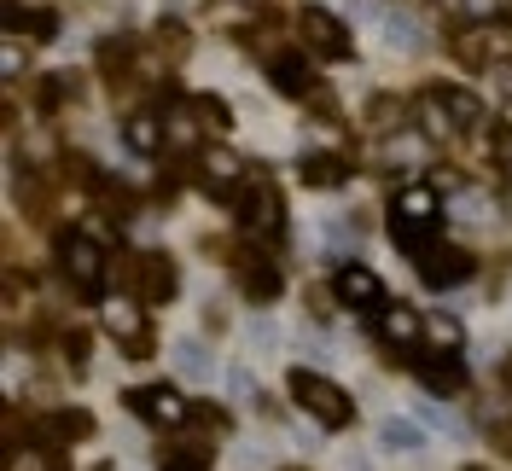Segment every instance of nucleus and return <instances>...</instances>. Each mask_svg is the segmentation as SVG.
<instances>
[{"label":"nucleus","mask_w":512,"mask_h":471,"mask_svg":"<svg viewBox=\"0 0 512 471\" xmlns=\"http://www.w3.org/2000/svg\"><path fill=\"white\" fill-rule=\"evenodd\" d=\"M291 396H297V408L309 413L315 425H326V431H344L355 419V408H350V396L332 384V378H320V373H309V367H291Z\"/></svg>","instance_id":"1"},{"label":"nucleus","mask_w":512,"mask_h":471,"mask_svg":"<svg viewBox=\"0 0 512 471\" xmlns=\"http://www.w3.org/2000/svg\"><path fill=\"white\" fill-rule=\"evenodd\" d=\"M239 216H245V233H251V239H280V233H286V204H280L274 187H251Z\"/></svg>","instance_id":"2"},{"label":"nucleus","mask_w":512,"mask_h":471,"mask_svg":"<svg viewBox=\"0 0 512 471\" xmlns=\"http://www.w3.org/2000/svg\"><path fill=\"white\" fill-rule=\"evenodd\" d=\"M59 262H64V274L82 285V291H99V268H105V262H99V239L70 233V239L59 245Z\"/></svg>","instance_id":"3"},{"label":"nucleus","mask_w":512,"mask_h":471,"mask_svg":"<svg viewBox=\"0 0 512 471\" xmlns=\"http://www.w3.org/2000/svg\"><path fill=\"white\" fill-rule=\"evenodd\" d=\"M332 291H338V303H350V309H373V303H384L379 274L361 268V262H344V268L332 274Z\"/></svg>","instance_id":"4"},{"label":"nucleus","mask_w":512,"mask_h":471,"mask_svg":"<svg viewBox=\"0 0 512 471\" xmlns=\"http://www.w3.org/2000/svg\"><path fill=\"white\" fill-rule=\"evenodd\" d=\"M419 274H425V285H460L472 274V256L454 251V245H425L419 251Z\"/></svg>","instance_id":"5"},{"label":"nucleus","mask_w":512,"mask_h":471,"mask_svg":"<svg viewBox=\"0 0 512 471\" xmlns=\"http://www.w3.org/2000/svg\"><path fill=\"white\" fill-rule=\"evenodd\" d=\"M303 35H309V47H315V53H326V59H350V30H344L338 18H326L320 6H309V12H303Z\"/></svg>","instance_id":"6"},{"label":"nucleus","mask_w":512,"mask_h":471,"mask_svg":"<svg viewBox=\"0 0 512 471\" xmlns=\"http://www.w3.org/2000/svg\"><path fill=\"white\" fill-rule=\"evenodd\" d=\"M379 338H384L390 349H408V344H419V338H425V314L402 309V303H390V309L379 314Z\"/></svg>","instance_id":"7"},{"label":"nucleus","mask_w":512,"mask_h":471,"mask_svg":"<svg viewBox=\"0 0 512 471\" xmlns=\"http://www.w3.org/2000/svg\"><path fill=\"white\" fill-rule=\"evenodd\" d=\"M128 402H134V408L146 413L152 425H181V419H187V408H181V396H175L169 384H152V390H134Z\"/></svg>","instance_id":"8"},{"label":"nucleus","mask_w":512,"mask_h":471,"mask_svg":"<svg viewBox=\"0 0 512 471\" xmlns=\"http://www.w3.org/2000/svg\"><path fill=\"white\" fill-rule=\"evenodd\" d=\"M419 123H425V134L431 140H454L460 134V117H454V105H448V94H419Z\"/></svg>","instance_id":"9"},{"label":"nucleus","mask_w":512,"mask_h":471,"mask_svg":"<svg viewBox=\"0 0 512 471\" xmlns=\"http://www.w3.org/2000/svg\"><path fill=\"white\" fill-rule=\"evenodd\" d=\"M437 210H443V204H437V192H431V187H402V192H396V204H390V216L408 221V227H414V221H425V227H431V221H437Z\"/></svg>","instance_id":"10"},{"label":"nucleus","mask_w":512,"mask_h":471,"mask_svg":"<svg viewBox=\"0 0 512 471\" xmlns=\"http://www.w3.org/2000/svg\"><path fill=\"white\" fill-rule=\"evenodd\" d=\"M419 378H425V384H431L437 396H448V390H460V384H466V373L454 367V349H443V355H431V361L419 367Z\"/></svg>","instance_id":"11"},{"label":"nucleus","mask_w":512,"mask_h":471,"mask_svg":"<svg viewBox=\"0 0 512 471\" xmlns=\"http://www.w3.org/2000/svg\"><path fill=\"white\" fill-rule=\"evenodd\" d=\"M239 274H245V291H251V297H274V291H280V274H274L256 251H239Z\"/></svg>","instance_id":"12"},{"label":"nucleus","mask_w":512,"mask_h":471,"mask_svg":"<svg viewBox=\"0 0 512 471\" xmlns=\"http://www.w3.org/2000/svg\"><path fill=\"white\" fill-rule=\"evenodd\" d=\"M274 82H280V94H291V99H303L309 88H315L309 64L297 59V53H286V59H274Z\"/></svg>","instance_id":"13"},{"label":"nucleus","mask_w":512,"mask_h":471,"mask_svg":"<svg viewBox=\"0 0 512 471\" xmlns=\"http://www.w3.org/2000/svg\"><path fill=\"white\" fill-rule=\"evenodd\" d=\"M105 326H111L128 349H146V332H140V320H134V309H128V303H105Z\"/></svg>","instance_id":"14"},{"label":"nucleus","mask_w":512,"mask_h":471,"mask_svg":"<svg viewBox=\"0 0 512 471\" xmlns=\"http://www.w3.org/2000/svg\"><path fill=\"white\" fill-rule=\"evenodd\" d=\"M128 146H134V152H158L163 146V128H158L152 111H134V117H128Z\"/></svg>","instance_id":"15"},{"label":"nucleus","mask_w":512,"mask_h":471,"mask_svg":"<svg viewBox=\"0 0 512 471\" xmlns=\"http://www.w3.org/2000/svg\"><path fill=\"white\" fill-rule=\"evenodd\" d=\"M384 35H390V47H396V53H414V47H425V35H419V24L408 18V12H390V18H384Z\"/></svg>","instance_id":"16"},{"label":"nucleus","mask_w":512,"mask_h":471,"mask_svg":"<svg viewBox=\"0 0 512 471\" xmlns=\"http://www.w3.org/2000/svg\"><path fill=\"white\" fill-rule=\"evenodd\" d=\"M175 367H181L192 384H210V373H216V367H210V349H204V344H181V349H175Z\"/></svg>","instance_id":"17"},{"label":"nucleus","mask_w":512,"mask_h":471,"mask_svg":"<svg viewBox=\"0 0 512 471\" xmlns=\"http://www.w3.org/2000/svg\"><path fill=\"white\" fill-rule=\"evenodd\" d=\"M425 338L437 349H460L466 344V332H460V320L454 314H425Z\"/></svg>","instance_id":"18"},{"label":"nucleus","mask_w":512,"mask_h":471,"mask_svg":"<svg viewBox=\"0 0 512 471\" xmlns=\"http://www.w3.org/2000/svg\"><path fill=\"white\" fill-rule=\"evenodd\" d=\"M303 181L309 187H344V163L338 157H309L303 163Z\"/></svg>","instance_id":"19"},{"label":"nucleus","mask_w":512,"mask_h":471,"mask_svg":"<svg viewBox=\"0 0 512 471\" xmlns=\"http://www.w3.org/2000/svg\"><path fill=\"white\" fill-rule=\"evenodd\" d=\"M146 297H152V303L175 297V280H169V262H163V256H152V262H146Z\"/></svg>","instance_id":"20"},{"label":"nucleus","mask_w":512,"mask_h":471,"mask_svg":"<svg viewBox=\"0 0 512 471\" xmlns=\"http://www.w3.org/2000/svg\"><path fill=\"white\" fill-rule=\"evenodd\" d=\"M367 123L373 128H384V134H402V99H373V105H367Z\"/></svg>","instance_id":"21"},{"label":"nucleus","mask_w":512,"mask_h":471,"mask_svg":"<svg viewBox=\"0 0 512 471\" xmlns=\"http://www.w3.org/2000/svg\"><path fill=\"white\" fill-rule=\"evenodd\" d=\"M379 437L390 442V448H419V442H425V437H419V425H408V419H384Z\"/></svg>","instance_id":"22"},{"label":"nucleus","mask_w":512,"mask_h":471,"mask_svg":"<svg viewBox=\"0 0 512 471\" xmlns=\"http://www.w3.org/2000/svg\"><path fill=\"white\" fill-rule=\"evenodd\" d=\"M204 169H210L216 181H233V175H239V157L227 152V146H210V152H204Z\"/></svg>","instance_id":"23"},{"label":"nucleus","mask_w":512,"mask_h":471,"mask_svg":"<svg viewBox=\"0 0 512 471\" xmlns=\"http://www.w3.org/2000/svg\"><path fill=\"white\" fill-rule=\"evenodd\" d=\"M419 419H425V425H437L443 437H466V425H460L454 413H443V408H437V402H425V408H419Z\"/></svg>","instance_id":"24"},{"label":"nucleus","mask_w":512,"mask_h":471,"mask_svg":"<svg viewBox=\"0 0 512 471\" xmlns=\"http://www.w3.org/2000/svg\"><path fill=\"white\" fill-rule=\"evenodd\" d=\"M419 152H425V146H419V134H396V140H390V152H384V157H390V163H414Z\"/></svg>","instance_id":"25"},{"label":"nucleus","mask_w":512,"mask_h":471,"mask_svg":"<svg viewBox=\"0 0 512 471\" xmlns=\"http://www.w3.org/2000/svg\"><path fill=\"white\" fill-rule=\"evenodd\" d=\"M448 105H454V117H460V123H478V111H483L478 99L460 94V88H448Z\"/></svg>","instance_id":"26"},{"label":"nucleus","mask_w":512,"mask_h":471,"mask_svg":"<svg viewBox=\"0 0 512 471\" xmlns=\"http://www.w3.org/2000/svg\"><path fill=\"white\" fill-rule=\"evenodd\" d=\"M82 431H88V419H82V413H64V419H53V437H82Z\"/></svg>","instance_id":"27"},{"label":"nucleus","mask_w":512,"mask_h":471,"mask_svg":"<svg viewBox=\"0 0 512 471\" xmlns=\"http://www.w3.org/2000/svg\"><path fill=\"white\" fill-rule=\"evenodd\" d=\"M210 460H198V454H169V471H204Z\"/></svg>","instance_id":"28"},{"label":"nucleus","mask_w":512,"mask_h":471,"mask_svg":"<svg viewBox=\"0 0 512 471\" xmlns=\"http://www.w3.org/2000/svg\"><path fill=\"white\" fill-rule=\"evenodd\" d=\"M18 70H24V47H18V35H12V41H6V76H18Z\"/></svg>","instance_id":"29"},{"label":"nucleus","mask_w":512,"mask_h":471,"mask_svg":"<svg viewBox=\"0 0 512 471\" xmlns=\"http://www.w3.org/2000/svg\"><path fill=\"white\" fill-rule=\"evenodd\" d=\"M12 471H53V466H47L41 454H18V460H12Z\"/></svg>","instance_id":"30"},{"label":"nucleus","mask_w":512,"mask_h":471,"mask_svg":"<svg viewBox=\"0 0 512 471\" xmlns=\"http://www.w3.org/2000/svg\"><path fill=\"white\" fill-rule=\"evenodd\" d=\"M495 152H501V157L512 163V128H501V140H495Z\"/></svg>","instance_id":"31"},{"label":"nucleus","mask_w":512,"mask_h":471,"mask_svg":"<svg viewBox=\"0 0 512 471\" xmlns=\"http://www.w3.org/2000/svg\"><path fill=\"white\" fill-rule=\"evenodd\" d=\"M344 471H367V460H361V454H350V466H344Z\"/></svg>","instance_id":"32"},{"label":"nucleus","mask_w":512,"mask_h":471,"mask_svg":"<svg viewBox=\"0 0 512 471\" xmlns=\"http://www.w3.org/2000/svg\"><path fill=\"white\" fill-rule=\"evenodd\" d=\"M466 471H478V466H466Z\"/></svg>","instance_id":"33"}]
</instances>
